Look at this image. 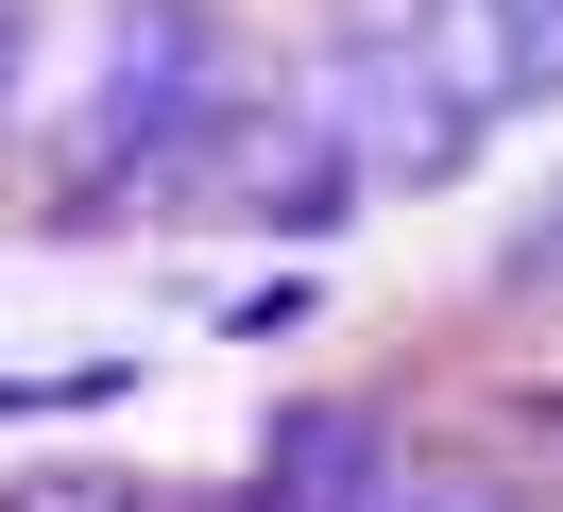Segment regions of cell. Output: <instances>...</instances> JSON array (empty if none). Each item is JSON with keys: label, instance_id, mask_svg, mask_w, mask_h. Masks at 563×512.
<instances>
[{"label": "cell", "instance_id": "cell-1", "mask_svg": "<svg viewBox=\"0 0 563 512\" xmlns=\"http://www.w3.org/2000/svg\"><path fill=\"white\" fill-rule=\"evenodd\" d=\"M222 102H240L222 0H103L86 86H69V137H52V205H69V222H154V205H188Z\"/></svg>", "mask_w": 563, "mask_h": 512}, {"label": "cell", "instance_id": "cell-2", "mask_svg": "<svg viewBox=\"0 0 563 512\" xmlns=\"http://www.w3.org/2000/svg\"><path fill=\"white\" fill-rule=\"evenodd\" d=\"M290 102H308V137L358 171V205L376 188H444V171L478 154V102L427 68L410 0H342V18L308 34V68H290Z\"/></svg>", "mask_w": 563, "mask_h": 512}, {"label": "cell", "instance_id": "cell-3", "mask_svg": "<svg viewBox=\"0 0 563 512\" xmlns=\"http://www.w3.org/2000/svg\"><path fill=\"white\" fill-rule=\"evenodd\" d=\"M393 427L376 410H290L274 427V461H256V512H393Z\"/></svg>", "mask_w": 563, "mask_h": 512}, {"label": "cell", "instance_id": "cell-4", "mask_svg": "<svg viewBox=\"0 0 563 512\" xmlns=\"http://www.w3.org/2000/svg\"><path fill=\"white\" fill-rule=\"evenodd\" d=\"M0 512H154V478H103V461H52V478H0Z\"/></svg>", "mask_w": 563, "mask_h": 512}, {"label": "cell", "instance_id": "cell-5", "mask_svg": "<svg viewBox=\"0 0 563 512\" xmlns=\"http://www.w3.org/2000/svg\"><path fill=\"white\" fill-rule=\"evenodd\" d=\"M393 512H529V495H512L495 461H410V478H393Z\"/></svg>", "mask_w": 563, "mask_h": 512}, {"label": "cell", "instance_id": "cell-6", "mask_svg": "<svg viewBox=\"0 0 563 512\" xmlns=\"http://www.w3.org/2000/svg\"><path fill=\"white\" fill-rule=\"evenodd\" d=\"M512 291H563V205H547V222L512 239Z\"/></svg>", "mask_w": 563, "mask_h": 512}, {"label": "cell", "instance_id": "cell-7", "mask_svg": "<svg viewBox=\"0 0 563 512\" xmlns=\"http://www.w3.org/2000/svg\"><path fill=\"white\" fill-rule=\"evenodd\" d=\"M0 102H18V0H0Z\"/></svg>", "mask_w": 563, "mask_h": 512}]
</instances>
